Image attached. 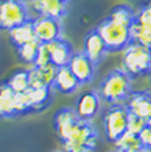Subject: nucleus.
Wrapping results in <instances>:
<instances>
[{"mask_svg": "<svg viewBox=\"0 0 151 152\" xmlns=\"http://www.w3.org/2000/svg\"><path fill=\"white\" fill-rule=\"evenodd\" d=\"M68 66L72 70V73L76 75L78 82L81 83V86L92 82L95 74V68H97L82 50L74 52Z\"/></svg>", "mask_w": 151, "mask_h": 152, "instance_id": "obj_10", "label": "nucleus"}, {"mask_svg": "<svg viewBox=\"0 0 151 152\" xmlns=\"http://www.w3.org/2000/svg\"><path fill=\"white\" fill-rule=\"evenodd\" d=\"M20 115L17 93L5 83L0 85V119H12Z\"/></svg>", "mask_w": 151, "mask_h": 152, "instance_id": "obj_16", "label": "nucleus"}, {"mask_svg": "<svg viewBox=\"0 0 151 152\" xmlns=\"http://www.w3.org/2000/svg\"><path fill=\"white\" fill-rule=\"evenodd\" d=\"M36 39L41 44H46L62 37V23L60 19L49 16H37L33 19Z\"/></svg>", "mask_w": 151, "mask_h": 152, "instance_id": "obj_8", "label": "nucleus"}, {"mask_svg": "<svg viewBox=\"0 0 151 152\" xmlns=\"http://www.w3.org/2000/svg\"><path fill=\"white\" fill-rule=\"evenodd\" d=\"M129 109L126 103H113L102 114L103 131L107 142L115 143L127 131Z\"/></svg>", "mask_w": 151, "mask_h": 152, "instance_id": "obj_5", "label": "nucleus"}, {"mask_svg": "<svg viewBox=\"0 0 151 152\" xmlns=\"http://www.w3.org/2000/svg\"><path fill=\"white\" fill-rule=\"evenodd\" d=\"M97 31L102 36L109 53H119L123 52L131 42L130 36V25L115 21L109 16L103 19L97 25Z\"/></svg>", "mask_w": 151, "mask_h": 152, "instance_id": "obj_3", "label": "nucleus"}, {"mask_svg": "<svg viewBox=\"0 0 151 152\" xmlns=\"http://www.w3.org/2000/svg\"><path fill=\"white\" fill-rule=\"evenodd\" d=\"M131 42L151 46V1L143 4L135 12V17L130 25Z\"/></svg>", "mask_w": 151, "mask_h": 152, "instance_id": "obj_7", "label": "nucleus"}, {"mask_svg": "<svg viewBox=\"0 0 151 152\" xmlns=\"http://www.w3.org/2000/svg\"><path fill=\"white\" fill-rule=\"evenodd\" d=\"M10 33V39L12 45L17 48V46H21L24 44L33 41L36 39V33H34V25H33V19H28L27 21L21 23L20 25L12 28L8 31Z\"/></svg>", "mask_w": 151, "mask_h": 152, "instance_id": "obj_20", "label": "nucleus"}, {"mask_svg": "<svg viewBox=\"0 0 151 152\" xmlns=\"http://www.w3.org/2000/svg\"><path fill=\"white\" fill-rule=\"evenodd\" d=\"M130 113L141 116L147 121L151 118V91L150 90H138L130 94L127 101L125 102Z\"/></svg>", "mask_w": 151, "mask_h": 152, "instance_id": "obj_14", "label": "nucleus"}, {"mask_svg": "<svg viewBox=\"0 0 151 152\" xmlns=\"http://www.w3.org/2000/svg\"><path fill=\"white\" fill-rule=\"evenodd\" d=\"M129 152H149V151L143 150V148H136V150H133V151H129Z\"/></svg>", "mask_w": 151, "mask_h": 152, "instance_id": "obj_28", "label": "nucleus"}, {"mask_svg": "<svg viewBox=\"0 0 151 152\" xmlns=\"http://www.w3.org/2000/svg\"><path fill=\"white\" fill-rule=\"evenodd\" d=\"M48 64H51L49 49L46 46V44H40V48H39V52H37L33 66H43V65H48Z\"/></svg>", "mask_w": 151, "mask_h": 152, "instance_id": "obj_26", "label": "nucleus"}, {"mask_svg": "<svg viewBox=\"0 0 151 152\" xmlns=\"http://www.w3.org/2000/svg\"><path fill=\"white\" fill-rule=\"evenodd\" d=\"M46 46H48L49 53H51V64L56 68L66 66L74 53L72 44L62 37L54 40V41L46 42Z\"/></svg>", "mask_w": 151, "mask_h": 152, "instance_id": "obj_15", "label": "nucleus"}, {"mask_svg": "<svg viewBox=\"0 0 151 152\" xmlns=\"http://www.w3.org/2000/svg\"><path fill=\"white\" fill-rule=\"evenodd\" d=\"M40 44L41 42H40L39 40H33V41H29V42L24 44V45H21V46H17L16 52H17L19 58L24 64L33 65L34 60H36L37 52H39V48H40Z\"/></svg>", "mask_w": 151, "mask_h": 152, "instance_id": "obj_21", "label": "nucleus"}, {"mask_svg": "<svg viewBox=\"0 0 151 152\" xmlns=\"http://www.w3.org/2000/svg\"><path fill=\"white\" fill-rule=\"evenodd\" d=\"M146 124V121L142 119L141 116L135 115V114L130 113L129 111V118H127V131L130 132H134V134H139L141 130L144 127Z\"/></svg>", "mask_w": 151, "mask_h": 152, "instance_id": "obj_25", "label": "nucleus"}, {"mask_svg": "<svg viewBox=\"0 0 151 152\" xmlns=\"http://www.w3.org/2000/svg\"><path fill=\"white\" fill-rule=\"evenodd\" d=\"M101 99L98 91L95 90H88L84 91L76 101L74 111L77 114L80 121L92 122L97 116V114L101 110Z\"/></svg>", "mask_w": 151, "mask_h": 152, "instance_id": "obj_9", "label": "nucleus"}, {"mask_svg": "<svg viewBox=\"0 0 151 152\" xmlns=\"http://www.w3.org/2000/svg\"><path fill=\"white\" fill-rule=\"evenodd\" d=\"M25 1H29L31 3V1H33V0H25Z\"/></svg>", "mask_w": 151, "mask_h": 152, "instance_id": "obj_31", "label": "nucleus"}, {"mask_svg": "<svg viewBox=\"0 0 151 152\" xmlns=\"http://www.w3.org/2000/svg\"><path fill=\"white\" fill-rule=\"evenodd\" d=\"M147 77H149V82H150V85H151V70L149 72V74H147Z\"/></svg>", "mask_w": 151, "mask_h": 152, "instance_id": "obj_29", "label": "nucleus"}, {"mask_svg": "<svg viewBox=\"0 0 151 152\" xmlns=\"http://www.w3.org/2000/svg\"><path fill=\"white\" fill-rule=\"evenodd\" d=\"M110 152H118V151H117V150H114V151H110Z\"/></svg>", "mask_w": 151, "mask_h": 152, "instance_id": "obj_32", "label": "nucleus"}, {"mask_svg": "<svg viewBox=\"0 0 151 152\" xmlns=\"http://www.w3.org/2000/svg\"><path fill=\"white\" fill-rule=\"evenodd\" d=\"M57 68L52 64L43 66H33L29 69V86L31 87H52Z\"/></svg>", "mask_w": 151, "mask_h": 152, "instance_id": "obj_19", "label": "nucleus"}, {"mask_svg": "<svg viewBox=\"0 0 151 152\" xmlns=\"http://www.w3.org/2000/svg\"><path fill=\"white\" fill-rule=\"evenodd\" d=\"M97 91L109 104L125 103L133 93V78L123 69H114L103 77Z\"/></svg>", "mask_w": 151, "mask_h": 152, "instance_id": "obj_1", "label": "nucleus"}, {"mask_svg": "<svg viewBox=\"0 0 151 152\" xmlns=\"http://www.w3.org/2000/svg\"><path fill=\"white\" fill-rule=\"evenodd\" d=\"M146 123H147V124H150V126H151V118H150V119H147V121H146Z\"/></svg>", "mask_w": 151, "mask_h": 152, "instance_id": "obj_30", "label": "nucleus"}, {"mask_svg": "<svg viewBox=\"0 0 151 152\" xmlns=\"http://www.w3.org/2000/svg\"><path fill=\"white\" fill-rule=\"evenodd\" d=\"M80 86L81 83L78 82V80L72 73L68 65L57 68L53 83H52V89L61 94H73L74 91L80 89Z\"/></svg>", "mask_w": 151, "mask_h": 152, "instance_id": "obj_17", "label": "nucleus"}, {"mask_svg": "<svg viewBox=\"0 0 151 152\" xmlns=\"http://www.w3.org/2000/svg\"><path fill=\"white\" fill-rule=\"evenodd\" d=\"M138 136H139V140H141L142 148L151 152V126L147 123L144 124V127L141 130Z\"/></svg>", "mask_w": 151, "mask_h": 152, "instance_id": "obj_27", "label": "nucleus"}, {"mask_svg": "<svg viewBox=\"0 0 151 152\" xmlns=\"http://www.w3.org/2000/svg\"><path fill=\"white\" fill-rule=\"evenodd\" d=\"M122 69L133 78L147 75L151 70V46L138 42H130L125 49Z\"/></svg>", "mask_w": 151, "mask_h": 152, "instance_id": "obj_2", "label": "nucleus"}, {"mask_svg": "<svg viewBox=\"0 0 151 152\" xmlns=\"http://www.w3.org/2000/svg\"><path fill=\"white\" fill-rule=\"evenodd\" d=\"M31 19L25 0H0V29L10 31Z\"/></svg>", "mask_w": 151, "mask_h": 152, "instance_id": "obj_6", "label": "nucleus"}, {"mask_svg": "<svg viewBox=\"0 0 151 152\" xmlns=\"http://www.w3.org/2000/svg\"><path fill=\"white\" fill-rule=\"evenodd\" d=\"M98 144V131L92 122L80 121L68 139L62 142L64 152H93Z\"/></svg>", "mask_w": 151, "mask_h": 152, "instance_id": "obj_4", "label": "nucleus"}, {"mask_svg": "<svg viewBox=\"0 0 151 152\" xmlns=\"http://www.w3.org/2000/svg\"><path fill=\"white\" fill-rule=\"evenodd\" d=\"M114 144H115V150L118 152H129L136 150V148H142L138 134L130 132V131H126V134L122 135Z\"/></svg>", "mask_w": 151, "mask_h": 152, "instance_id": "obj_23", "label": "nucleus"}, {"mask_svg": "<svg viewBox=\"0 0 151 152\" xmlns=\"http://www.w3.org/2000/svg\"><path fill=\"white\" fill-rule=\"evenodd\" d=\"M82 52L90 58L92 62L94 64L95 66H98L105 60L109 50H107L106 44L103 41L102 36L100 34V32L97 31V28L92 29V31H89L88 33L85 34Z\"/></svg>", "mask_w": 151, "mask_h": 152, "instance_id": "obj_11", "label": "nucleus"}, {"mask_svg": "<svg viewBox=\"0 0 151 152\" xmlns=\"http://www.w3.org/2000/svg\"><path fill=\"white\" fill-rule=\"evenodd\" d=\"M109 17L115 20V21L131 25L133 20H134V17H135V11L133 10L129 4H119L113 8L111 12L109 13Z\"/></svg>", "mask_w": 151, "mask_h": 152, "instance_id": "obj_24", "label": "nucleus"}, {"mask_svg": "<svg viewBox=\"0 0 151 152\" xmlns=\"http://www.w3.org/2000/svg\"><path fill=\"white\" fill-rule=\"evenodd\" d=\"M7 85L16 93H23L29 87V70H17L10 77Z\"/></svg>", "mask_w": 151, "mask_h": 152, "instance_id": "obj_22", "label": "nucleus"}, {"mask_svg": "<svg viewBox=\"0 0 151 152\" xmlns=\"http://www.w3.org/2000/svg\"><path fill=\"white\" fill-rule=\"evenodd\" d=\"M78 122H80V119H78L74 109H72V107H62L54 114V131H56L61 143L68 139V136L72 134V131L74 130Z\"/></svg>", "mask_w": 151, "mask_h": 152, "instance_id": "obj_12", "label": "nucleus"}, {"mask_svg": "<svg viewBox=\"0 0 151 152\" xmlns=\"http://www.w3.org/2000/svg\"><path fill=\"white\" fill-rule=\"evenodd\" d=\"M52 87H28L25 90L31 113H40L52 103Z\"/></svg>", "mask_w": 151, "mask_h": 152, "instance_id": "obj_18", "label": "nucleus"}, {"mask_svg": "<svg viewBox=\"0 0 151 152\" xmlns=\"http://www.w3.org/2000/svg\"><path fill=\"white\" fill-rule=\"evenodd\" d=\"M70 0H33L32 8L39 16H49L62 19L68 15Z\"/></svg>", "mask_w": 151, "mask_h": 152, "instance_id": "obj_13", "label": "nucleus"}]
</instances>
